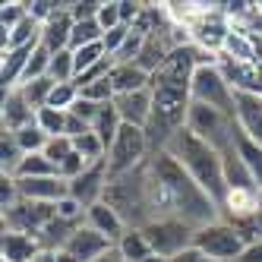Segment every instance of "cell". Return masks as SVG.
I'll return each mask as SVG.
<instances>
[{"instance_id": "6da1fadb", "label": "cell", "mask_w": 262, "mask_h": 262, "mask_svg": "<svg viewBox=\"0 0 262 262\" xmlns=\"http://www.w3.org/2000/svg\"><path fill=\"white\" fill-rule=\"evenodd\" d=\"M148 174H152V186H155L158 218H177L183 224H190L193 231H202L209 224L221 221V209L183 171L174 155H167V152L148 155Z\"/></svg>"}, {"instance_id": "7a4b0ae2", "label": "cell", "mask_w": 262, "mask_h": 262, "mask_svg": "<svg viewBox=\"0 0 262 262\" xmlns=\"http://www.w3.org/2000/svg\"><path fill=\"white\" fill-rule=\"evenodd\" d=\"M167 155H174L180 161V167L186 174H190L205 193L212 196V202L221 209V202L228 199V183H224V164H221V155L215 152V148L209 142H202L196 133H190V129H180V133L167 142L164 148Z\"/></svg>"}, {"instance_id": "3957f363", "label": "cell", "mask_w": 262, "mask_h": 262, "mask_svg": "<svg viewBox=\"0 0 262 262\" xmlns=\"http://www.w3.org/2000/svg\"><path fill=\"white\" fill-rule=\"evenodd\" d=\"M104 202L126 221V228L142 231L145 224H152L158 218V205H155V186H152V174H148V161L136 167L133 174L111 180L104 190Z\"/></svg>"}, {"instance_id": "277c9868", "label": "cell", "mask_w": 262, "mask_h": 262, "mask_svg": "<svg viewBox=\"0 0 262 262\" xmlns=\"http://www.w3.org/2000/svg\"><path fill=\"white\" fill-rule=\"evenodd\" d=\"M186 129L196 133L202 142H209L218 155L237 148V120L224 111L205 107V104H190V117H186Z\"/></svg>"}, {"instance_id": "5b68a950", "label": "cell", "mask_w": 262, "mask_h": 262, "mask_svg": "<svg viewBox=\"0 0 262 262\" xmlns=\"http://www.w3.org/2000/svg\"><path fill=\"white\" fill-rule=\"evenodd\" d=\"M190 101L193 104H205V107H215V111H224V114L234 117L237 92L228 82V76L221 73L218 63H205V67H196V73H193Z\"/></svg>"}, {"instance_id": "8992f818", "label": "cell", "mask_w": 262, "mask_h": 262, "mask_svg": "<svg viewBox=\"0 0 262 262\" xmlns=\"http://www.w3.org/2000/svg\"><path fill=\"white\" fill-rule=\"evenodd\" d=\"M148 139H145V129L139 126H120V133L114 139V145L107 148V177L117 180L123 174H133L136 167H142L148 161Z\"/></svg>"}, {"instance_id": "52a82bcc", "label": "cell", "mask_w": 262, "mask_h": 262, "mask_svg": "<svg viewBox=\"0 0 262 262\" xmlns=\"http://www.w3.org/2000/svg\"><path fill=\"white\" fill-rule=\"evenodd\" d=\"M193 247L202 250L205 256L218 259V262H240V256L247 253V247H250V240L243 237L240 228H234L231 221H224V218H221V221L209 224V228L196 231Z\"/></svg>"}, {"instance_id": "ba28073f", "label": "cell", "mask_w": 262, "mask_h": 262, "mask_svg": "<svg viewBox=\"0 0 262 262\" xmlns=\"http://www.w3.org/2000/svg\"><path fill=\"white\" fill-rule=\"evenodd\" d=\"M142 234L148 237V243H152V253L161 256L171 262L174 256H180L183 250L193 247V237L196 231L190 228V224H183L177 218H155L152 224H145Z\"/></svg>"}, {"instance_id": "9c48e42d", "label": "cell", "mask_w": 262, "mask_h": 262, "mask_svg": "<svg viewBox=\"0 0 262 262\" xmlns=\"http://www.w3.org/2000/svg\"><path fill=\"white\" fill-rule=\"evenodd\" d=\"M57 218L54 205H45V202H29V199H19L13 209L4 212V231H19V234H32L38 237L48 224Z\"/></svg>"}, {"instance_id": "30bf717a", "label": "cell", "mask_w": 262, "mask_h": 262, "mask_svg": "<svg viewBox=\"0 0 262 262\" xmlns=\"http://www.w3.org/2000/svg\"><path fill=\"white\" fill-rule=\"evenodd\" d=\"M107 183H111V177H107V161L89 164V167H85V174H82V177H76V180L70 183V196L76 199V202H82L85 209H92L95 202H101V199H104Z\"/></svg>"}, {"instance_id": "8fae6325", "label": "cell", "mask_w": 262, "mask_h": 262, "mask_svg": "<svg viewBox=\"0 0 262 262\" xmlns=\"http://www.w3.org/2000/svg\"><path fill=\"white\" fill-rule=\"evenodd\" d=\"M35 117H38V111H35L16 89L4 92V98H0V129H4V133H19V129L35 123Z\"/></svg>"}, {"instance_id": "7c38bea8", "label": "cell", "mask_w": 262, "mask_h": 262, "mask_svg": "<svg viewBox=\"0 0 262 262\" xmlns=\"http://www.w3.org/2000/svg\"><path fill=\"white\" fill-rule=\"evenodd\" d=\"M16 186H19V196L23 199L45 202V205H57L63 196H70V183L60 180L57 174H51V177H32V180H16Z\"/></svg>"}, {"instance_id": "4fadbf2b", "label": "cell", "mask_w": 262, "mask_h": 262, "mask_svg": "<svg viewBox=\"0 0 262 262\" xmlns=\"http://www.w3.org/2000/svg\"><path fill=\"white\" fill-rule=\"evenodd\" d=\"M114 111L120 114V120L126 126H139L145 129L152 120V89L145 92H126V95H114Z\"/></svg>"}, {"instance_id": "5bb4252c", "label": "cell", "mask_w": 262, "mask_h": 262, "mask_svg": "<svg viewBox=\"0 0 262 262\" xmlns=\"http://www.w3.org/2000/svg\"><path fill=\"white\" fill-rule=\"evenodd\" d=\"M234 120H237L243 136H250L253 142L262 145V95H253V92H237Z\"/></svg>"}, {"instance_id": "9a60e30c", "label": "cell", "mask_w": 262, "mask_h": 262, "mask_svg": "<svg viewBox=\"0 0 262 262\" xmlns=\"http://www.w3.org/2000/svg\"><path fill=\"white\" fill-rule=\"evenodd\" d=\"M107 250H114V243H111L107 237H101L98 231H92L89 224H82V228L70 237V243L63 247V253H70L76 262H95Z\"/></svg>"}, {"instance_id": "2e32d148", "label": "cell", "mask_w": 262, "mask_h": 262, "mask_svg": "<svg viewBox=\"0 0 262 262\" xmlns=\"http://www.w3.org/2000/svg\"><path fill=\"white\" fill-rule=\"evenodd\" d=\"M85 224H89L92 231H98L101 237H107L111 243H114V247H117V240L126 234V221H123L114 209H111L104 199L95 202L92 209H85Z\"/></svg>"}, {"instance_id": "e0dca14e", "label": "cell", "mask_w": 262, "mask_h": 262, "mask_svg": "<svg viewBox=\"0 0 262 262\" xmlns=\"http://www.w3.org/2000/svg\"><path fill=\"white\" fill-rule=\"evenodd\" d=\"M41 253L38 237L19 231H0V259L4 262H32Z\"/></svg>"}, {"instance_id": "ac0fdd59", "label": "cell", "mask_w": 262, "mask_h": 262, "mask_svg": "<svg viewBox=\"0 0 262 262\" xmlns=\"http://www.w3.org/2000/svg\"><path fill=\"white\" fill-rule=\"evenodd\" d=\"M70 38H73V16H70V4H63V10L41 26V48H48L51 54H60L70 48Z\"/></svg>"}, {"instance_id": "d6986e66", "label": "cell", "mask_w": 262, "mask_h": 262, "mask_svg": "<svg viewBox=\"0 0 262 262\" xmlns=\"http://www.w3.org/2000/svg\"><path fill=\"white\" fill-rule=\"evenodd\" d=\"M218 60H231V63H256V41H253V32L247 29H231V35L224 38L221 45V54H218Z\"/></svg>"}, {"instance_id": "ffe728a7", "label": "cell", "mask_w": 262, "mask_h": 262, "mask_svg": "<svg viewBox=\"0 0 262 262\" xmlns=\"http://www.w3.org/2000/svg\"><path fill=\"white\" fill-rule=\"evenodd\" d=\"M111 85H114L117 95L145 92V89H152V73H145L139 63H114V70H111Z\"/></svg>"}, {"instance_id": "44dd1931", "label": "cell", "mask_w": 262, "mask_h": 262, "mask_svg": "<svg viewBox=\"0 0 262 262\" xmlns=\"http://www.w3.org/2000/svg\"><path fill=\"white\" fill-rule=\"evenodd\" d=\"M221 164H224V183H228V193L231 190H259L253 174H250V167L243 164L240 152L237 148H231V152H224L221 155Z\"/></svg>"}, {"instance_id": "7402d4cb", "label": "cell", "mask_w": 262, "mask_h": 262, "mask_svg": "<svg viewBox=\"0 0 262 262\" xmlns=\"http://www.w3.org/2000/svg\"><path fill=\"white\" fill-rule=\"evenodd\" d=\"M114 250L120 253L123 262H145L148 256H155V253H152V243H148V237H145L139 228H126V234L117 240Z\"/></svg>"}, {"instance_id": "603a6c76", "label": "cell", "mask_w": 262, "mask_h": 262, "mask_svg": "<svg viewBox=\"0 0 262 262\" xmlns=\"http://www.w3.org/2000/svg\"><path fill=\"white\" fill-rule=\"evenodd\" d=\"M120 126H123V120H120V114L114 111V104H101L95 123H92V133L104 142V148H111V145H114V139H117V133H120Z\"/></svg>"}, {"instance_id": "cb8c5ba5", "label": "cell", "mask_w": 262, "mask_h": 262, "mask_svg": "<svg viewBox=\"0 0 262 262\" xmlns=\"http://www.w3.org/2000/svg\"><path fill=\"white\" fill-rule=\"evenodd\" d=\"M237 129H240V126H237ZM237 152H240L243 164L250 167V174H253L256 186H259V190H262V145H259V142H253L250 136H243V133H237Z\"/></svg>"}, {"instance_id": "d4e9b609", "label": "cell", "mask_w": 262, "mask_h": 262, "mask_svg": "<svg viewBox=\"0 0 262 262\" xmlns=\"http://www.w3.org/2000/svg\"><path fill=\"white\" fill-rule=\"evenodd\" d=\"M23 155H26V152L19 148L16 136L0 129V174H4V177H13L16 167H19V161H23Z\"/></svg>"}, {"instance_id": "484cf974", "label": "cell", "mask_w": 262, "mask_h": 262, "mask_svg": "<svg viewBox=\"0 0 262 262\" xmlns=\"http://www.w3.org/2000/svg\"><path fill=\"white\" fill-rule=\"evenodd\" d=\"M54 82L51 76H41V79H32V82H26V85H19L16 92L35 107V111H41V107H48V101H51V92H54Z\"/></svg>"}, {"instance_id": "4316f807", "label": "cell", "mask_w": 262, "mask_h": 262, "mask_svg": "<svg viewBox=\"0 0 262 262\" xmlns=\"http://www.w3.org/2000/svg\"><path fill=\"white\" fill-rule=\"evenodd\" d=\"M51 174H57V167L45 158V152H35V155H23L13 177L16 180H32V177H51Z\"/></svg>"}, {"instance_id": "83f0119b", "label": "cell", "mask_w": 262, "mask_h": 262, "mask_svg": "<svg viewBox=\"0 0 262 262\" xmlns=\"http://www.w3.org/2000/svg\"><path fill=\"white\" fill-rule=\"evenodd\" d=\"M104 38V29L98 26V19H85V23H73V38H70V51H79L85 45H98Z\"/></svg>"}, {"instance_id": "f1b7e54d", "label": "cell", "mask_w": 262, "mask_h": 262, "mask_svg": "<svg viewBox=\"0 0 262 262\" xmlns=\"http://www.w3.org/2000/svg\"><path fill=\"white\" fill-rule=\"evenodd\" d=\"M73 148H76V152H79L89 164H98V161H104V158H107L104 142H101L95 133H92V129H89V133H82L79 139H73Z\"/></svg>"}, {"instance_id": "f546056e", "label": "cell", "mask_w": 262, "mask_h": 262, "mask_svg": "<svg viewBox=\"0 0 262 262\" xmlns=\"http://www.w3.org/2000/svg\"><path fill=\"white\" fill-rule=\"evenodd\" d=\"M48 76H51L54 82H73V79H76V60H73V51H70V48L51 57Z\"/></svg>"}, {"instance_id": "4dcf8cb0", "label": "cell", "mask_w": 262, "mask_h": 262, "mask_svg": "<svg viewBox=\"0 0 262 262\" xmlns=\"http://www.w3.org/2000/svg\"><path fill=\"white\" fill-rule=\"evenodd\" d=\"M16 136V142H19V148L26 155H35V152H45V145H48V133L38 126V123H32V126H26V129H19V133H13Z\"/></svg>"}, {"instance_id": "1f68e13d", "label": "cell", "mask_w": 262, "mask_h": 262, "mask_svg": "<svg viewBox=\"0 0 262 262\" xmlns=\"http://www.w3.org/2000/svg\"><path fill=\"white\" fill-rule=\"evenodd\" d=\"M45 133L54 139V136H67V111H54V107H41L38 117H35Z\"/></svg>"}, {"instance_id": "d6a6232c", "label": "cell", "mask_w": 262, "mask_h": 262, "mask_svg": "<svg viewBox=\"0 0 262 262\" xmlns=\"http://www.w3.org/2000/svg\"><path fill=\"white\" fill-rule=\"evenodd\" d=\"M79 85L76 82H57L54 85V92H51V101H48V107H54V111H70L73 104L79 101Z\"/></svg>"}, {"instance_id": "836d02e7", "label": "cell", "mask_w": 262, "mask_h": 262, "mask_svg": "<svg viewBox=\"0 0 262 262\" xmlns=\"http://www.w3.org/2000/svg\"><path fill=\"white\" fill-rule=\"evenodd\" d=\"M26 16H29L26 0H7V4L0 7V32H13Z\"/></svg>"}, {"instance_id": "e575fe53", "label": "cell", "mask_w": 262, "mask_h": 262, "mask_svg": "<svg viewBox=\"0 0 262 262\" xmlns=\"http://www.w3.org/2000/svg\"><path fill=\"white\" fill-rule=\"evenodd\" d=\"M26 7H29V16L35 23H48V19H54L60 10H63V0H26Z\"/></svg>"}, {"instance_id": "d590c367", "label": "cell", "mask_w": 262, "mask_h": 262, "mask_svg": "<svg viewBox=\"0 0 262 262\" xmlns=\"http://www.w3.org/2000/svg\"><path fill=\"white\" fill-rule=\"evenodd\" d=\"M70 155H73V139H70V136H54V139H48V145H45V158H48L54 167H60Z\"/></svg>"}, {"instance_id": "8d00e7d4", "label": "cell", "mask_w": 262, "mask_h": 262, "mask_svg": "<svg viewBox=\"0 0 262 262\" xmlns=\"http://www.w3.org/2000/svg\"><path fill=\"white\" fill-rule=\"evenodd\" d=\"M129 29H133V26H117V29L104 32L101 45H104V51H107V57H111V60H114L117 54H120V48L126 45V38H129Z\"/></svg>"}, {"instance_id": "74e56055", "label": "cell", "mask_w": 262, "mask_h": 262, "mask_svg": "<svg viewBox=\"0 0 262 262\" xmlns=\"http://www.w3.org/2000/svg\"><path fill=\"white\" fill-rule=\"evenodd\" d=\"M98 26H101L104 32H111V29L123 26V19H120V4H117V0H101V10H98Z\"/></svg>"}, {"instance_id": "f35d334b", "label": "cell", "mask_w": 262, "mask_h": 262, "mask_svg": "<svg viewBox=\"0 0 262 262\" xmlns=\"http://www.w3.org/2000/svg\"><path fill=\"white\" fill-rule=\"evenodd\" d=\"M114 95H117V92H114V85H111V76L101 79V82H95V85H89V89H82V98L95 101V104H111Z\"/></svg>"}, {"instance_id": "ab89813d", "label": "cell", "mask_w": 262, "mask_h": 262, "mask_svg": "<svg viewBox=\"0 0 262 262\" xmlns=\"http://www.w3.org/2000/svg\"><path fill=\"white\" fill-rule=\"evenodd\" d=\"M54 212H57V218H63V221H85V205L76 202L73 196H63L57 205H54Z\"/></svg>"}, {"instance_id": "60d3db41", "label": "cell", "mask_w": 262, "mask_h": 262, "mask_svg": "<svg viewBox=\"0 0 262 262\" xmlns=\"http://www.w3.org/2000/svg\"><path fill=\"white\" fill-rule=\"evenodd\" d=\"M101 0H73L70 4V16L73 23H85V19H98Z\"/></svg>"}, {"instance_id": "b9f144b4", "label": "cell", "mask_w": 262, "mask_h": 262, "mask_svg": "<svg viewBox=\"0 0 262 262\" xmlns=\"http://www.w3.org/2000/svg\"><path fill=\"white\" fill-rule=\"evenodd\" d=\"M120 4V19H123V26H133L139 16H142V0H117Z\"/></svg>"}, {"instance_id": "7bdbcfd3", "label": "cell", "mask_w": 262, "mask_h": 262, "mask_svg": "<svg viewBox=\"0 0 262 262\" xmlns=\"http://www.w3.org/2000/svg\"><path fill=\"white\" fill-rule=\"evenodd\" d=\"M171 262H218V259H212V256H205L202 250H196V247H190V250H183L180 256H174Z\"/></svg>"}, {"instance_id": "ee69618b", "label": "cell", "mask_w": 262, "mask_h": 262, "mask_svg": "<svg viewBox=\"0 0 262 262\" xmlns=\"http://www.w3.org/2000/svg\"><path fill=\"white\" fill-rule=\"evenodd\" d=\"M240 262H262V240H253L247 247V253L240 256Z\"/></svg>"}, {"instance_id": "f6af8a7d", "label": "cell", "mask_w": 262, "mask_h": 262, "mask_svg": "<svg viewBox=\"0 0 262 262\" xmlns=\"http://www.w3.org/2000/svg\"><path fill=\"white\" fill-rule=\"evenodd\" d=\"M95 262H123V259H120V253H117V250H107V253H104V256H98Z\"/></svg>"}, {"instance_id": "bcb514c9", "label": "cell", "mask_w": 262, "mask_h": 262, "mask_svg": "<svg viewBox=\"0 0 262 262\" xmlns=\"http://www.w3.org/2000/svg\"><path fill=\"white\" fill-rule=\"evenodd\" d=\"M32 262H57V253H48V250H41V253L35 256Z\"/></svg>"}, {"instance_id": "7dc6e473", "label": "cell", "mask_w": 262, "mask_h": 262, "mask_svg": "<svg viewBox=\"0 0 262 262\" xmlns=\"http://www.w3.org/2000/svg\"><path fill=\"white\" fill-rule=\"evenodd\" d=\"M145 262H167V259H161V256H148Z\"/></svg>"}, {"instance_id": "c3c4849f", "label": "cell", "mask_w": 262, "mask_h": 262, "mask_svg": "<svg viewBox=\"0 0 262 262\" xmlns=\"http://www.w3.org/2000/svg\"><path fill=\"white\" fill-rule=\"evenodd\" d=\"M259 10H262V4H259Z\"/></svg>"}]
</instances>
